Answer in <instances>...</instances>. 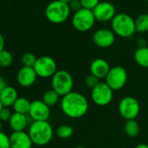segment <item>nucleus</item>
Returning a JSON list of instances; mask_svg holds the SVG:
<instances>
[{"label":"nucleus","instance_id":"32","mask_svg":"<svg viewBox=\"0 0 148 148\" xmlns=\"http://www.w3.org/2000/svg\"><path fill=\"white\" fill-rule=\"evenodd\" d=\"M7 86L6 85V81L5 80V79L2 77V76H0V93H1L3 92V90Z\"/></svg>","mask_w":148,"mask_h":148},{"label":"nucleus","instance_id":"14","mask_svg":"<svg viewBox=\"0 0 148 148\" xmlns=\"http://www.w3.org/2000/svg\"><path fill=\"white\" fill-rule=\"evenodd\" d=\"M38 75L33 67L22 66L17 73V82L22 87H31L36 82Z\"/></svg>","mask_w":148,"mask_h":148},{"label":"nucleus","instance_id":"8","mask_svg":"<svg viewBox=\"0 0 148 148\" xmlns=\"http://www.w3.org/2000/svg\"><path fill=\"white\" fill-rule=\"evenodd\" d=\"M33 69L35 70L38 77L43 79L52 78L58 71L55 59L49 56H42L38 58Z\"/></svg>","mask_w":148,"mask_h":148},{"label":"nucleus","instance_id":"13","mask_svg":"<svg viewBox=\"0 0 148 148\" xmlns=\"http://www.w3.org/2000/svg\"><path fill=\"white\" fill-rule=\"evenodd\" d=\"M115 36L116 35L112 30L102 28L97 30L94 32L92 40L97 46L100 48H108L114 44Z\"/></svg>","mask_w":148,"mask_h":148},{"label":"nucleus","instance_id":"42","mask_svg":"<svg viewBox=\"0 0 148 148\" xmlns=\"http://www.w3.org/2000/svg\"><path fill=\"white\" fill-rule=\"evenodd\" d=\"M0 68H1V66H0Z\"/></svg>","mask_w":148,"mask_h":148},{"label":"nucleus","instance_id":"7","mask_svg":"<svg viewBox=\"0 0 148 148\" xmlns=\"http://www.w3.org/2000/svg\"><path fill=\"white\" fill-rule=\"evenodd\" d=\"M128 75L126 70L119 65L113 66L110 69L106 77V83L114 91L122 89L127 82Z\"/></svg>","mask_w":148,"mask_h":148},{"label":"nucleus","instance_id":"29","mask_svg":"<svg viewBox=\"0 0 148 148\" xmlns=\"http://www.w3.org/2000/svg\"><path fill=\"white\" fill-rule=\"evenodd\" d=\"M12 113L11 109L9 107H3L2 110L0 111V120L2 122H9Z\"/></svg>","mask_w":148,"mask_h":148},{"label":"nucleus","instance_id":"4","mask_svg":"<svg viewBox=\"0 0 148 148\" xmlns=\"http://www.w3.org/2000/svg\"><path fill=\"white\" fill-rule=\"evenodd\" d=\"M71 12L69 5L59 0H54L47 5L45 14L48 21L52 24L59 25L64 23L69 18Z\"/></svg>","mask_w":148,"mask_h":148},{"label":"nucleus","instance_id":"35","mask_svg":"<svg viewBox=\"0 0 148 148\" xmlns=\"http://www.w3.org/2000/svg\"><path fill=\"white\" fill-rule=\"evenodd\" d=\"M134 148H148V145L144 144V143H141V144L137 145Z\"/></svg>","mask_w":148,"mask_h":148},{"label":"nucleus","instance_id":"2","mask_svg":"<svg viewBox=\"0 0 148 148\" xmlns=\"http://www.w3.org/2000/svg\"><path fill=\"white\" fill-rule=\"evenodd\" d=\"M28 134L36 145H45L53 137V129L48 121H33L28 129Z\"/></svg>","mask_w":148,"mask_h":148},{"label":"nucleus","instance_id":"38","mask_svg":"<svg viewBox=\"0 0 148 148\" xmlns=\"http://www.w3.org/2000/svg\"><path fill=\"white\" fill-rule=\"evenodd\" d=\"M4 106H3V105L1 104V102H0V111H1L2 110V108H3Z\"/></svg>","mask_w":148,"mask_h":148},{"label":"nucleus","instance_id":"1","mask_svg":"<svg viewBox=\"0 0 148 148\" xmlns=\"http://www.w3.org/2000/svg\"><path fill=\"white\" fill-rule=\"evenodd\" d=\"M60 107L64 115L71 119H79L86 114L89 109L87 99L79 92H71L62 97Z\"/></svg>","mask_w":148,"mask_h":148},{"label":"nucleus","instance_id":"37","mask_svg":"<svg viewBox=\"0 0 148 148\" xmlns=\"http://www.w3.org/2000/svg\"><path fill=\"white\" fill-rule=\"evenodd\" d=\"M2 123H3V122H2L1 120H0V132H2V131H1V130H2Z\"/></svg>","mask_w":148,"mask_h":148},{"label":"nucleus","instance_id":"39","mask_svg":"<svg viewBox=\"0 0 148 148\" xmlns=\"http://www.w3.org/2000/svg\"><path fill=\"white\" fill-rule=\"evenodd\" d=\"M76 148H85L84 146H77Z\"/></svg>","mask_w":148,"mask_h":148},{"label":"nucleus","instance_id":"41","mask_svg":"<svg viewBox=\"0 0 148 148\" xmlns=\"http://www.w3.org/2000/svg\"><path fill=\"white\" fill-rule=\"evenodd\" d=\"M145 1H146V2H148V0H145Z\"/></svg>","mask_w":148,"mask_h":148},{"label":"nucleus","instance_id":"36","mask_svg":"<svg viewBox=\"0 0 148 148\" xmlns=\"http://www.w3.org/2000/svg\"><path fill=\"white\" fill-rule=\"evenodd\" d=\"M59 1H61V2H63V3H64V4H67V5H69L72 0H59Z\"/></svg>","mask_w":148,"mask_h":148},{"label":"nucleus","instance_id":"11","mask_svg":"<svg viewBox=\"0 0 148 148\" xmlns=\"http://www.w3.org/2000/svg\"><path fill=\"white\" fill-rule=\"evenodd\" d=\"M28 114L33 121H48L51 115V110L42 99H37L32 101Z\"/></svg>","mask_w":148,"mask_h":148},{"label":"nucleus","instance_id":"12","mask_svg":"<svg viewBox=\"0 0 148 148\" xmlns=\"http://www.w3.org/2000/svg\"><path fill=\"white\" fill-rule=\"evenodd\" d=\"M93 15L95 17L96 21L99 22H109L113 19L116 16V9L115 6L110 2H100L93 10Z\"/></svg>","mask_w":148,"mask_h":148},{"label":"nucleus","instance_id":"10","mask_svg":"<svg viewBox=\"0 0 148 148\" xmlns=\"http://www.w3.org/2000/svg\"><path fill=\"white\" fill-rule=\"evenodd\" d=\"M140 112L138 101L131 96L123 98L119 103V112L125 120L135 119Z\"/></svg>","mask_w":148,"mask_h":148},{"label":"nucleus","instance_id":"18","mask_svg":"<svg viewBox=\"0 0 148 148\" xmlns=\"http://www.w3.org/2000/svg\"><path fill=\"white\" fill-rule=\"evenodd\" d=\"M9 125L12 132H24L28 126V118L25 114L13 112Z\"/></svg>","mask_w":148,"mask_h":148},{"label":"nucleus","instance_id":"21","mask_svg":"<svg viewBox=\"0 0 148 148\" xmlns=\"http://www.w3.org/2000/svg\"><path fill=\"white\" fill-rule=\"evenodd\" d=\"M125 132L128 137L135 138L140 132V125L136 119L126 120L125 124Z\"/></svg>","mask_w":148,"mask_h":148},{"label":"nucleus","instance_id":"3","mask_svg":"<svg viewBox=\"0 0 148 148\" xmlns=\"http://www.w3.org/2000/svg\"><path fill=\"white\" fill-rule=\"evenodd\" d=\"M111 25L114 34L120 38H131L136 32L135 19L126 13L116 14L111 21Z\"/></svg>","mask_w":148,"mask_h":148},{"label":"nucleus","instance_id":"5","mask_svg":"<svg viewBox=\"0 0 148 148\" xmlns=\"http://www.w3.org/2000/svg\"><path fill=\"white\" fill-rule=\"evenodd\" d=\"M74 81L71 74L65 70H58L51 78V89L60 97H64L72 92Z\"/></svg>","mask_w":148,"mask_h":148},{"label":"nucleus","instance_id":"30","mask_svg":"<svg viewBox=\"0 0 148 148\" xmlns=\"http://www.w3.org/2000/svg\"><path fill=\"white\" fill-rule=\"evenodd\" d=\"M0 148H11L10 137L4 132H0Z\"/></svg>","mask_w":148,"mask_h":148},{"label":"nucleus","instance_id":"28","mask_svg":"<svg viewBox=\"0 0 148 148\" xmlns=\"http://www.w3.org/2000/svg\"><path fill=\"white\" fill-rule=\"evenodd\" d=\"M99 82H100L99 79L91 73L89 74V75H87L86 78L85 79V83H86V86L91 88V89H93Z\"/></svg>","mask_w":148,"mask_h":148},{"label":"nucleus","instance_id":"16","mask_svg":"<svg viewBox=\"0 0 148 148\" xmlns=\"http://www.w3.org/2000/svg\"><path fill=\"white\" fill-rule=\"evenodd\" d=\"M111 67L108 62L101 58L94 59L90 64V73L97 77L99 79H106Z\"/></svg>","mask_w":148,"mask_h":148},{"label":"nucleus","instance_id":"24","mask_svg":"<svg viewBox=\"0 0 148 148\" xmlns=\"http://www.w3.org/2000/svg\"><path fill=\"white\" fill-rule=\"evenodd\" d=\"M74 130L69 125H61L57 128V136L60 138H68L73 135Z\"/></svg>","mask_w":148,"mask_h":148},{"label":"nucleus","instance_id":"22","mask_svg":"<svg viewBox=\"0 0 148 148\" xmlns=\"http://www.w3.org/2000/svg\"><path fill=\"white\" fill-rule=\"evenodd\" d=\"M136 32L145 33L148 32V13H143L137 17L135 19Z\"/></svg>","mask_w":148,"mask_h":148},{"label":"nucleus","instance_id":"15","mask_svg":"<svg viewBox=\"0 0 148 148\" xmlns=\"http://www.w3.org/2000/svg\"><path fill=\"white\" fill-rule=\"evenodd\" d=\"M11 148H32V141L25 131L24 132H12L9 136Z\"/></svg>","mask_w":148,"mask_h":148},{"label":"nucleus","instance_id":"26","mask_svg":"<svg viewBox=\"0 0 148 148\" xmlns=\"http://www.w3.org/2000/svg\"><path fill=\"white\" fill-rule=\"evenodd\" d=\"M38 58L32 52H26L22 56V64L23 66H28V67H33Z\"/></svg>","mask_w":148,"mask_h":148},{"label":"nucleus","instance_id":"27","mask_svg":"<svg viewBox=\"0 0 148 148\" xmlns=\"http://www.w3.org/2000/svg\"><path fill=\"white\" fill-rule=\"evenodd\" d=\"M82 8L92 11L99 3L100 0H79Z\"/></svg>","mask_w":148,"mask_h":148},{"label":"nucleus","instance_id":"23","mask_svg":"<svg viewBox=\"0 0 148 148\" xmlns=\"http://www.w3.org/2000/svg\"><path fill=\"white\" fill-rule=\"evenodd\" d=\"M59 98L60 96L53 90V89H50L47 90L42 97V100L49 106H54L55 105H57L59 101Z\"/></svg>","mask_w":148,"mask_h":148},{"label":"nucleus","instance_id":"9","mask_svg":"<svg viewBox=\"0 0 148 148\" xmlns=\"http://www.w3.org/2000/svg\"><path fill=\"white\" fill-rule=\"evenodd\" d=\"M91 98L95 105L106 106L112 102L113 99V91L106 82H99L92 89Z\"/></svg>","mask_w":148,"mask_h":148},{"label":"nucleus","instance_id":"40","mask_svg":"<svg viewBox=\"0 0 148 148\" xmlns=\"http://www.w3.org/2000/svg\"><path fill=\"white\" fill-rule=\"evenodd\" d=\"M147 13H148V7H147Z\"/></svg>","mask_w":148,"mask_h":148},{"label":"nucleus","instance_id":"31","mask_svg":"<svg viewBox=\"0 0 148 148\" xmlns=\"http://www.w3.org/2000/svg\"><path fill=\"white\" fill-rule=\"evenodd\" d=\"M69 7L71 9V12H76L78 11H79L80 9H82V5L79 0H72V1L69 4Z\"/></svg>","mask_w":148,"mask_h":148},{"label":"nucleus","instance_id":"33","mask_svg":"<svg viewBox=\"0 0 148 148\" xmlns=\"http://www.w3.org/2000/svg\"><path fill=\"white\" fill-rule=\"evenodd\" d=\"M3 50H5V38L3 37V35L0 33V52H1Z\"/></svg>","mask_w":148,"mask_h":148},{"label":"nucleus","instance_id":"17","mask_svg":"<svg viewBox=\"0 0 148 148\" xmlns=\"http://www.w3.org/2000/svg\"><path fill=\"white\" fill-rule=\"evenodd\" d=\"M18 99V93L16 88L7 86L0 93V102L4 107H12Z\"/></svg>","mask_w":148,"mask_h":148},{"label":"nucleus","instance_id":"19","mask_svg":"<svg viewBox=\"0 0 148 148\" xmlns=\"http://www.w3.org/2000/svg\"><path fill=\"white\" fill-rule=\"evenodd\" d=\"M135 62L143 68H148V47H138L134 52Z\"/></svg>","mask_w":148,"mask_h":148},{"label":"nucleus","instance_id":"34","mask_svg":"<svg viewBox=\"0 0 148 148\" xmlns=\"http://www.w3.org/2000/svg\"><path fill=\"white\" fill-rule=\"evenodd\" d=\"M138 45V47H145L146 46V41L144 38H139L137 42Z\"/></svg>","mask_w":148,"mask_h":148},{"label":"nucleus","instance_id":"25","mask_svg":"<svg viewBox=\"0 0 148 148\" xmlns=\"http://www.w3.org/2000/svg\"><path fill=\"white\" fill-rule=\"evenodd\" d=\"M12 62H13V56L9 51L3 50L0 52V66L9 67L12 64Z\"/></svg>","mask_w":148,"mask_h":148},{"label":"nucleus","instance_id":"6","mask_svg":"<svg viewBox=\"0 0 148 148\" xmlns=\"http://www.w3.org/2000/svg\"><path fill=\"white\" fill-rule=\"evenodd\" d=\"M96 22L92 11L87 9H80L73 13L71 23L73 27L78 32H86L90 31Z\"/></svg>","mask_w":148,"mask_h":148},{"label":"nucleus","instance_id":"20","mask_svg":"<svg viewBox=\"0 0 148 148\" xmlns=\"http://www.w3.org/2000/svg\"><path fill=\"white\" fill-rule=\"evenodd\" d=\"M32 102L27 99L25 97H18V99L16 100L14 105L12 106L14 112L21 113V114H25L27 115L30 111Z\"/></svg>","mask_w":148,"mask_h":148}]
</instances>
